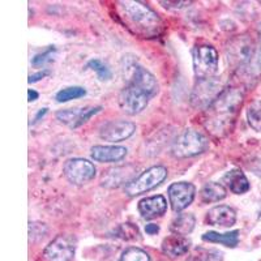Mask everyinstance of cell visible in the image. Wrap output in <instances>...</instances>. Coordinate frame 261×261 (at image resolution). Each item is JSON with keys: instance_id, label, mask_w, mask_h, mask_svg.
I'll return each instance as SVG.
<instances>
[{"instance_id": "20", "label": "cell", "mask_w": 261, "mask_h": 261, "mask_svg": "<svg viewBox=\"0 0 261 261\" xmlns=\"http://www.w3.org/2000/svg\"><path fill=\"white\" fill-rule=\"evenodd\" d=\"M202 241L209 242V243H220L225 247L234 248L239 243V231L234 230V231L223 232V234L216 231H209L202 235Z\"/></svg>"}, {"instance_id": "29", "label": "cell", "mask_w": 261, "mask_h": 261, "mask_svg": "<svg viewBox=\"0 0 261 261\" xmlns=\"http://www.w3.org/2000/svg\"><path fill=\"white\" fill-rule=\"evenodd\" d=\"M163 7L166 8H174V9H180L186 6H190L191 2H160Z\"/></svg>"}, {"instance_id": "13", "label": "cell", "mask_w": 261, "mask_h": 261, "mask_svg": "<svg viewBox=\"0 0 261 261\" xmlns=\"http://www.w3.org/2000/svg\"><path fill=\"white\" fill-rule=\"evenodd\" d=\"M102 110L101 106L97 107H85V109H74V110H62L57 113L58 120H60L64 124L69 125L72 128H77L81 124L86 123L95 115L97 113Z\"/></svg>"}, {"instance_id": "28", "label": "cell", "mask_w": 261, "mask_h": 261, "mask_svg": "<svg viewBox=\"0 0 261 261\" xmlns=\"http://www.w3.org/2000/svg\"><path fill=\"white\" fill-rule=\"evenodd\" d=\"M54 53H55V47L51 46V47H48L46 51H43L42 54H38V55H36V57L33 58L32 64L34 65V67H41V65L46 64V63H50L51 60H53Z\"/></svg>"}, {"instance_id": "24", "label": "cell", "mask_w": 261, "mask_h": 261, "mask_svg": "<svg viewBox=\"0 0 261 261\" xmlns=\"http://www.w3.org/2000/svg\"><path fill=\"white\" fill-rule=\"evenodd\" d=\"M84 95H86V90L84 88H81V86H69V88H65V89L58 92L57 101L63 103V102H68L71 99H77V98L84 97Z\"/></svg>"}, {"instance_id": "26", "label": "cell", "mask_w": 261, "mask_h": 261, "mask_svg": "<svg viewBox=\"0 0 261 261\" xmlns=\"http://www.w3.org/2000/svg\"><path fill=\"white\" fill-rule=\"evenodd\" d=\"M88 68H90V69H93V71L97 72L98 79H99L101 81L110 80L111 76H113V74H111L110 68H109V67H107V65L99 59L89 60V62H88Z\"/></svg>"}, {"instance_id": "4", "label": "cell", "mask_w": 261, "mask_h": 261, "mask_svg": "<svg viewBox=\"0 0 261 261\" xmlns=\"http://www.w3.org/2000/svg\"><path fill=\"white\" fill-rule=\"evenodd\" d=\"M226 57L235 68H244L255 58V45L247 36H238L230 39L226 46Z\"/></svg>"}, {"instance_id": "21", "label": "cell", "mask_w": 261, "mask_h": 261, "mask_svg": "<svg viewBox=\"0 0 261 261\" xmlns=\"http://www.w3.org/2000/svg\"><path fill=\"white\" fill-rule=\"evenodd\" d=\"M196 225V218L193 214L191 213H183L179 214L175 220L171 222V231L176 235H181V237H186L190 232H192V230L195 228Z\"/></svg>"}, {"instance_id": "9", "label": "cell", "mask_w": 261, "mask_h": 261, "mask_svg": "<svg viewBox=\"0 0 261 261\" xmlns=\"http://www.w3.org/2000/svg\"><path fill=\"white\" fill-rule=\"evenodd\" d=\"M76 251V239L69 235H59L45 248L47 261H71Z\"/></svg>"}, {"instance_id": "34", "label": "cell", "mask_w": 261, "mask_h": 261, "mask_svg": "<svg viewBox=\"0 0 261 261\" xmlns=\"http://www.w3.org/2000/svg\"><path fill=\"white\" fill-rule=\"evenodd\" d=\"M46 113H47V109H46V107H45V109H42V110H39L38 114H37V115H36V118H34V122H38L39 119H41L42 116L45 115Z\"/></svg>"}, {"instance_id": "17", "label": "cell", "mask_w": 261, "mask_h": 261, "mask_svg": "<svg viewBox=\"0 0 261 261\" xmlns=\"http://www.w3.org/2000/svg\"><path fill=\"white\" fill-rule=\"evenodd\" d=\"M92 158L97 162H119L127 155V148L116 145H95L92 148Z\"/></svg>"}, {"instance_id": "3", "label": "cell", "mask_w": 261, "mask_h": 261, "mask_svg": "<svg viewBox=\"0 0 261 261\" xmlns=\"http://www.w3.org/2000/svg\"><path fill=\"white\" fill-rule=\"evenodd\" d=\"M225 89V83L218 77L199 80L191 94V103L196 109H209Z\"/></svg>"}, {"instance_id": "30", "label": "cell", "mask_w": 261, "mask_h": 261, "mask_svg": "<svg viewBox=\"0 0 261 261\" xmlns=\"http://www.w3.org/2000/svg\"><path fill=\"white\" fill-rule=\"evenodd\" d=\"M48 74H50V72L48 71H41V72H38V73H34V74H30L29 76V83L32 84V83H37V81H39L41 80V79H43V77H46V76H48Z\"/></svg>"}, {"instance_id": "2", "label": "cell", "mask_w": 261, "mask_h": 261, "mask_svg": "<svg viewBox=\"0 0 261 261\" xmlns=\"http://www.w3.org/2000/svg\"><path fill=\"white\" fill-rule=\"evenodd\" d=\"M209 146L208 137L195 129H186L172 143L171 151L176 158H190L204 153Z\"/></svg>"}, {"instance_id": "32", "label": "cell", "mask_w": 261, "mask_h": 261, "mask_svg": "<svg viewBox=\"0 0 261 261\" xmlns=\"http://www.w3.org/2000/svg\"><path fill=\"white\" fill-rule=\"evenodd\" d=\"M258 51H257V63H258V67L261 68V24L258 25Z\"/></svg>"}, {"instance_id": "33", "label": "cell", "mask_w": 261, "mask_h": 261, "mask_svg": "<svg viewBox=\"0 0 261 261\" xmlns=\"http://www.w3.org/2000/svg\"><path fill=\"white\" fill-rule=\"evenodd\" d=\"M28 97H29V102H33V101H36V99H38L39 94L36 92V90L29 89L28 90Z\"/></svg>"}, {"instance_id": "18", "label": "cell", "mask_w": 261, "mask_h": 261, "mask_svg": "<svg viewBox=\"0 0 261 261\" xmlns=\"http://www.w3.org/2000/svg\"><path fill=\"white\" fill-rule=\"evenodd\" d=\"M191 247V241L188 238L181 237V235L172 234L170 237L165 238L162 242V251L165 255L175 258L179 256L188 252Z\"/></svg>"}, {"instance_id": "12", "label": "cell", "mask_w": 261, "mask_h": 261, "mask_svg": "<svg viewBox=\"0 0 261 261\" xmlns=\"http://www.w3.org/2000/svg\"><path fill=\"white\" fill-rule=\"evenodd\" d=\"M136 130V125L125 120H114L109 122L99 130V137L110 143H120L129 139Z\"/></svg>"}, {"instance_id": "22", "label": "cell", "mask_w": 261, "mask_h": 261, "mask_svg": "<svg viewBox=\"0 0 261 261\" xmlns=\"http://www.w3.org/2000/svg\"><path fill=\"white\" fill-rule=\"evenodd\" d=\"M227 195L226 188L220 183H206L201 190V199L204 202H217L223 200Z\"/></svg>"}, {"instance_id": "8", "label": "cell", "mask_w": 261, "mask_h": 261, "mask_svg": "<svg viewBox=\"0 0 261 261\" xmlns=\"http://www.w3.org/2000/svg\"><path fill=\"white\" fill-rule=\"evenodd\" d=\"M63 172L69 183L74 186H84L94 179L97 170L90 161L84 158H72L64 163Z\"/></svg>"}, {"instance_id": "11", "label": "cell", "mask_w": 261, "mask_h": 261, "mask_svg": "<svg viewBox=\"0 0 261 261\" xmlns=\"http://www.w3.org/2000/svg\"><path fill=\"white\" fill-rule=\"evenodd\" d=\"M242 101H243V94L239 90L225 89V92L209 107V110L213 111L214 118H220L221 115H226L228 118L238 110Z\"/></svg>"}, {"instance_id": "1", "label": "cell", "mask_w": 261, "mask_h": 261, "mask_svg": "<svg viewBox=\"0 0 261 261\" xmlns=\"http://www.w3.org/2000/svg\"><path fill=\"white\" fill-rule=\"evenodd\" d=\"M119 4L127 24L134 28L136 34L144 38H153L162 33V20L149 6L135 0H125Z\"/></svg>"}, {"instance_id": "15", "label": "cell", "mask_w": 261, "mask_h": 261, "mask_svg": "<svg viewBox=\"0 0 261 261\" xmlns=\"http://www.w3.org/2000/svg\"><path fill=\"white\" fill-rule=\"evenodd\" d=\"M139 212L145 220H153L163 216L167 211V201L162 195L146 197L139 202Z\"/></svg>"}, {"instance_id": "25", "label": "cell", "mask_w": 261, "mask_h": 261, "mask_svg": "<svg viewBox=\"0 0 261 261\" xmlns=\"http://www.w3.org/2000/svg\"><path fill=\"white\" fill-rule=\"evenodd\" d=\"M116 237L124 241H136L140 239V231L139 228L132 223H123L116 228Z\"/></svg>"}, {"instance_id": "14", "label": "cell", "mask_w": 261, "mask_h": 261, "mask_svg": "<svg viewBox=\"0 0 261 261\" xmlns=\"http://www.w3.org/2000/svg\"><path fill=\"white\" fill-rule=\"evenodd\" d=\"M137 167L134 165H125V166H118L109 170L102 178V186L107 188H116L125 183L127 186L129 181L134 180V175Z\"/></svg>"}, {"instance_id": "23", "label": "cell", "mask_w": 261, "mask_h": 261, "mask_svg": "<svg viewBox=\"0 0 261 261\" xmlns=\"http://www.w3.org/2000/svg\"><path fill=\"white\" fill-rule=\"evenodd\" d=\"M247 120L249 125L257 132H261V101H255L247 109Z\"/></svg>"}, {"instance_id": "10", "label": "cell", "mask_w": 261, "mask_h": 261, "mask_svg": "<svg viewBox=\"0 0 261 261\" xmlns=\"http://www.w3.org/2000/svg\"><path fill=\"white\" fill-rule=\"evenodd\" d=\"M167 195H169L172 211L181 212L188 208L195 200L196 188L192 183H188V181H178L170 186Z\"/></svg>"}, {"instance_id": "19", "label": "cell", "mask_w": 261, "mask_h": 261, "mask_svg": "<svg viewBox=\"0 0 261 261\" xmlns=\"http://www.w3.org/2000/svg\"><path fill=\"white\" fill-rule=\"evenodd\" d=\"M223 183H226L228 190L235 195H243L249 191V181L242 170L234 169L226 172L223 176Z\"/></svg>"}, {"instance_id": "5", "label": "cell", "mask_w": 261, "mask_h": 261, "mask_svg": "<svg viewBox=\"0 0 261 261\" xmlns=\"http://www.w3.org/2000/svg\"><path fill=\"white\" fill-rule=\"evenodd\" d=\"M193 71L199 80L214 77L218 71V54L213 46L200 45L193 48Z\"/></svg>"}, {"instance_id": "6", "label": "cell", "mask_w": 261, "mask_h": 261, "mask_svg": "<svg viewBox=\"0 0 261 261\" xmlns=\"http://www.w3.org/2000/svg\"><path fill=\"white\" fill-rule=\"evenodd\" d=\"M167 178V169L163 166L149 167L144 172H141L137 178L129 181L124 187V192L128 196L143 195L148 191L153 190L160 186Z\"/></svg>"}, {"instance_id": "31", "label": "cell", "mask_w": 261, "mask_h": 261, "mask_svg": "<svg viewBox=\"0 0 261 261\" xmlns=\"http://www.w3.org/2000/svg\"><path fill=\"white\" fill-rule=\"evenodd\" d=\"M145 231L149 235H155L160 231V226L154 225V223H149V225L145 226Z\"/></svg>"}, {"instance_id": "7", "label": "cell", "mask_w": 261, "mask_h": 261, "mask_svg": "<svg viewBox=\"0 0 261 261\" xmlns=\"http://www.w3.org/2000/svg\"><path fill=\"white\" fill-rule=\"evenodd\" d=\"M151 95L134 83H128L119 94V106L128 115H137L148 106Z\"/></svg>"}, {"instance_id": "27", "label": "cell", "mask_w": 261, "mask_h": 261, "mask_svg": "<svg viewBox=\"0 0 261 261\" xmlns=\"http://www.w3.org/2000/svg\"><path fill=\"white\" fill-rule=\"evenodd\" d=\"M119 261H150V257L144 249L130 247L122 253Z\"/></svg>"}, {"instance_id": "16", "label": "cell", "mask_w": 261, "mask_h": 261, "mask_svg": "<svg viewBox=\"0 0 261 261\" xmlns=\"http://www.w3.org/2000/svg\"><path fill=\"white\" fill-rule=\"evenodd\" d=\"M206 222L212 226H221V227H231L237 222V213L227 205H218L214 206L206 214Z\"/></svg>"}]
</instances>
